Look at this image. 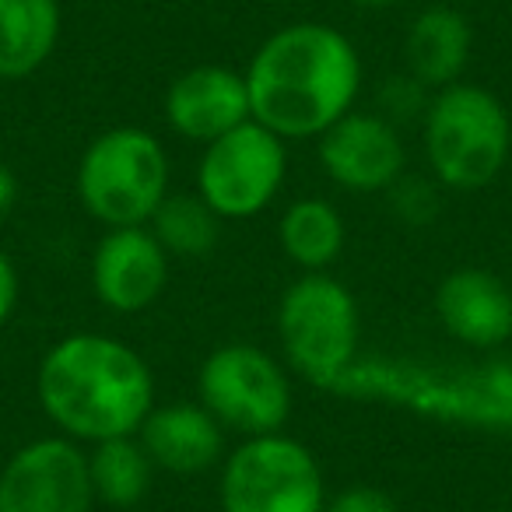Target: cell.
I'll list each match as a JSON object with an SVG mask.
<instances>
[{
	"instance_id": "cell-18",
	"label": "cell",
	"mask_w": 512,
	"mask_h": 512,
	"mask_svg": "<svg viewBox=\"0 0 512 512\" xmlns=\"http://www.w3.org/2000/svg\"><path fill=\"white\" fill-rule=\"evenodd\" d=\"M278 242L302 274H327L341 260L348 225L341 207L323 197H299L285 207L278 225Z\"/></svg>"
},
{
	"instance_id": "cell-20",
	"label": "cell",
	"mask_w": 512,
	"mask_h": 512,
	"mask_svg": "<svg viewBox=\"0 0 512 512\" xmlns=\"http://www.w3.org/2000/svg\"><path fill=\"white\" fill-rule=\"evenodd\" d=\"M151 235L162 242V249L179 260H200L207 256L221 239V218L214 207L193 193H169L158 204V211L148 221Z\"/></svg>"
},
{
	"instance_id": "cell-6",
	"label": "cell",
	"mask_w": 512,
	"mask_h": 512,
	"mask_svg": "<svg viewBox=\"0 0 512 512\" xmlns=\"http://www.w3.org/2000/svg\"><path fill=\"white\" fill-rule=\"evenodd\" d=\"M362 313L348 288L330 274H302L278 302V341L299 376L330 390L358 362Z\"/></svg>"
},
{
	"instance_id": "cell-14",
	"label": "cell",
	"mask_w": 512,
	"mask_h": 512,
	"mask_svg": "<svg viewBox=\"0 0 512 512\" xmlns=\"http://www.w3.org/2000/svg\"><path fill=\"white\" fill-rule=\"evenodd\" d=\"M435 316L453 341L495 351L512 337V292L498 274L460 267L435 288Z\"/></svg>"
},
{
	"instance_id": "cell-13",
	"label": "cell",
	"mask_w": 512,
	"mask_h": 512,
	"mask_svg": "<svg viewBox=\"0 0 512 512\" xmlns=\"http://www.w3.org/2000/svg\"><path fill=\"white\" fill-rule=\"evenodd\" d=\"M165 123L179 137L211 144L221 134L253 120L246 74L225 64H197L165 88Z\"/></svg>"
},
{
	"instance_id": "cell-2",
	"label": "cell",
	"mask_w": 512,
	"mask_h": 512,
	"mask_svg": "<svg viewBox=\"0 0 512 512\" xmlns=\"http://www.w3.org/2000/svg\"><path fill=\"white\" fill-rule=\"evenodd\" d=\"M43 414L74 442L137 435L155 407V379L141 351L109 334H67L36 372Z\"/></svg>"
},
{
	"instance_id": "cell-12",
	"label": "cell",
	"mask_w": 512,
	"mask_h": 512,
	"mask_svg": "<svg viewBox=\"0 0 512 512\" xmlns=\"http://www.w3.org/2000/svg\"><path fill=\"white\" fill-rule=\"evenodd\" d=\"M169 264L172 256L151 235L148 225L106 228L92 253L95 299L120 316L144 313L169 285Z\"/></svg>"
},
{
	"instance_id": "cell-24",
	"label": "cell",
	"mask_w": 512,
	"mask_h": 512,
	"mask_svg": "<svg viewBox=\"0 0 512 512\" xmlns=\"http://www.w3.org/2000/svg\"><path fill=\"white\" fill-rule=\"evenodd\" d=\"M15 204H18V179H15V172H11L8 165L0 162V225L11 218Z\"/></svg>"
},
{
	"instance_id": "cell-17",
	"label": "cell",
	"mask_w": 512,
	"mask_h": 512,
	"mask_svg": "<svg viewBox=\"0 0 512 512\" xmlns=\"http://www.w3.org/2000/svg\"><path fill=\"white\" fill-rule=\"evenodd\" d=\"M60 29V0H0V81H25L43 71Z\"/></svg>"
},
{
	"instance_id": "cell-21",
	"label": "cell",
	"mask_w": 512,
	"mask_h": 512,
	"mask_svg": "<svg viewBox=\"0 0 512 512\" xmlns=\"http://www.w3.org/2000/svg\"><path fill=\"white\" fill-rule=\"evenodd\" d=\"M390 204H393V214L411 225H428L439 211V193H435V179L432 183H421V179H407L400 176L397 183L390 186Z\"/></svg>"
},
{
	"instance_id": "cell-11",
	"label": "cell",
	"mask_w": 512,
	"mask_h": 512,
	"mask_svg": "<svg viewBox=\"0 0 512 512\" xmlns=\"http://www.w3.org/2000/svg\"><path fill=\"white\" fill-rule=\"evenodd\" d=\"M320 165L337 186L351 193H386L407 165L397 123L383 113L351 109L316 137Z\"/></svg>"
},
{
	"instance_id": "cell-9",
	"label": "cell",
	"mask_w": 512,
	"mask_h": 512,
	"mask_svg": "<svg viewBox=\"0 0 512 512\" xmlns=\"http://www.w3.org/2000/svg\"><path fill=\"white\" fill-rule=\"evenodd\" d=\"M285 179L288 144L256 120L204 144L197 162V193L221 221H246L267 211Z\"/></svg>"
},
{
	"instance_id": "cell-7",
	"label": "cell",
	"mask_w": 512,
	"mask_h": 512,
	"mask_svg": "<svg viewBox=\"0 0 512 512\" xmlns=\"http://www.w3.org/2000/svg\"><path fill=\"white\" fill-rule=\"evenodd\" d=\"M221 512H323L327 484L316 453L285 432L242 439L221 460Z\"/></svg>"
},
{
	"instance_id": "cell-15",
	"label": "cell",
	"mask_w": 512,
	"mask_h": 512,
	"mask_svg": "<svg viewBox=\"0 0 512 512\" xmlns=\"http://www.w3.org/2000/svg\"><path fill=\"white\" fill-rule=\"evenodd\" d=\"M225 428L214 421V414L204 404H155L144 418L141 439L144 453L151 456L155 470L190 477L204 474L214 463L225 460Z\"/></svg>"
},
{
	"instance_id": "cell-19",
	"label": "cell",
	"mask_w": 512,
	"mask_h": 512,
	"mask_svg": "<svg viewBox=\"0 0 512 512\" xmlns=\"http://www.w3.org/2000/svg\"><path fill=\"white\" fill-rule=\"evenodd\" d=\"M88 474H92L95 502L109 509H134L151 491L155 463L144 453L137 435H120V439L95 442L88 453Z\"/></svg>"
},
{
	"instance_id": "cell-1",
	"label": "cell",
	"mask_w": 512,
	"mask_h": 512,
	"mask_svg": "<svg viewBox=\"0 0 512 512\" xmlns=\"http://www.w3.org/2000/svg\"><path fill=\"white\" fill-rule=\"evenodd\" d=\"M249 113L281 141H313L355 109L362 57L327 22H292L271 32L246 64Z\"/></svg>"
},
{
	"instance_id": "cell-8",
	"label": "cell",
	"mask_w": 512,
	"mask_h": 512,
	"mask_svg": "<svg viewBox=\"0 0 512 512\" xmlns=\"http://www.w3.org/2000/svg\"><path fill=\"white\" fill-rule=\"evenodd\" d=\"M197 400L225 432L242 439L285 432L292 418V379L271 351L228 341L200 365Z\"/></svg>"
},
{
	"instance_id": "cell-10",
	"label": "cell",
	"mask_w": 512,
	"mask_h": 512,
	"mask_svg": "<svg viewBox=\"0 0 512 512\" xmlns=\"http://www.w3.org/2000/svg\"><path fill=\"white\" fill-rule=\"evenodd\" d=\"M88 453L67 435H43L0 467V512H92Z\"/></svg>"
},
{
	"instance_id": "cell-5",
	"label": "cell",
	"mask_w": 512,
	"mask_h": 512,
	"mask_svg": "<svg viewBox=\"0 0 512 512\" xmlns=\"http://www.w3.org/2000/svg\"><path fill=\"white\" fill-rule=\"evenodd\" d=\"M169 151L144 127H113L85 148L74 190L88 214L106 228H141L169 197Z\"/></svg>"
},
{
	"instance_id": "cell-22",
	"label": "cell",
	"mask_w": 512,
	"mask_h": 512,
	"mask_svg": "<svg viewBox=\"0 0 512 512\" xmlns=\"http://www.w3.org/2000/svg\"><path fill=\"white\" fill-rule=\"evenodd\" d=\"M323 512H400L397 498L376 484H348L337 495H327Z\"/></svg>"
},
{
	"instance_id": "cell-16",
	"label": "cell",
	"mask_w": 512,
	"mask_h": 512,
	"mask_svg": "<svg viewBox=\"0 0 512 512\" xmlns=\"http://www.w3.org/2000/svg\"><path fill=\"white\" fill-rule=\"evenodd\" d=\"M470 22L449 4H432V8L418 11L407 29L404 60L407 74L418 81L425 92H439L460 81L470 60Z\"/></svg>"
},
{
	"instance_id": "cell-25",
	"label": "cell",
	"mask_w": 512,
	"mask_h": 512,
	"mask_svg": "<svg viewBox=\"0 0 512 512\" xmlns=\"http://www.w3.org/2000/svg\"><path fill=\"white\" fill-rule=\"evenodd\" d=\"M358 8H365V11H383V8H390L393 0H355Z\"/></svg>"
},
{
	"instance_id": "cell-23",
	"label": "cell",
	"mask_w": 512,
	"mask_h": 512,
	"mask_svg": "<svg viewBox=\"0 0 512 512\" xmlns=\"http://www.w3.org/2000/svg\"><path fill=\"white\" fill-rule=\"evenodd\" d=\"M18 306V271L11 264V256L0 249V327L15 316Z\"/></svg>"
},
{
	"instance_id": "cell-4",
	"label": "cell",
	"mask_w": 512,
	"mask_h": 512,
	"mask_svg": "<svg viewBox=\"0 0 512 512\" xmlns=\"http://www.w3.org/2000/svg\"><path fill=\"white\" fill-rule=\"evenodd\" d=\"M425 162L439 186L484 190L512 162V116L491 88L456 81L432 92L421 120Z\"/></svg>"
},
{
	"instance_id": "cell-3",
	"label": "cell",
	"mask_w": 512,
	"mask_h": 512,
	"mask_svg": "<svg viewBox=\"0 0 512 512\" xmlns=\"http://www.w3.org/2000/svg\"><path fill=\"white\" fill-rule=\"evenodd\" d=\"M348 400L411 411L442 425L512 435V362L435 365L418 358H362L330 386Z\"/></svg>"
}]
</instances>
